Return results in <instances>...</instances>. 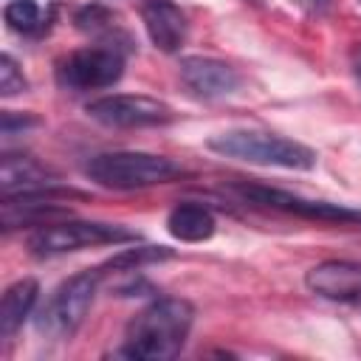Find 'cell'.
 Listing matches in <instances>:
<instances>
[{
    "mask_svg": "<svg viewBox=\"0 0 361 361\" xmlns=\"http://www.w3.org/2000/svg\"><path fill=\"white\" fill-rule=\"evenodd\" d=\"M206 147L223 158L259 164V166H282V169L316 166V152L310 147L282 138L276 133H262V130H226L212 135Z\"/></svg>",
    "mask_w": 361,
    "mask_h": 361,
    "instance_id": "cell-2",
    "label": "cell"
},
{
    "mask_svg": "<svg viewBox=\"0 0 361 361\" xmlns=\"http://www.w3.org/2000/svg\"><path fill=\"white\" fill-rule=\"evenodd\" d=\"M113 23V17H110V11L107 8H102V6H85L79 14H76V25L82 28V31H102V28H107Z\"/></svg>",
    "mask_w": 361,
    "mask_h": 361,
    "instance_id": "cell-19",
    "label": "cell"
},
{
    "mask_svg": "<svg viewBox=\"0 0 361 361\" xmlns=\"http://www.w3.org/2000/svg\"><path fill=\"white\" fill-rule=\"evenodd\" d=\"M39 296L37 279H17L14 285L6 288L3 302H0V336H11L23 327V322L31 316L34 305Z\"/></svg>",
    "mask_w": 361,
    "mask_h": 361,
    "instance_id": "cell-15",
    "label": "cell"
},
{
    "mask_svg": "<svg viewBox=\"0 0 361 361\" xmlns=\"http://www.w3.org/2000/svg\"><path fill=\"white\" fill-rule=\"evenodd\" d=\"M3 17H6L8 28L17 34H42L48 28V17L42 14V8L34 0H11L3 8Z\"/></svg>",
    "mask_w": 361,
    "mask_h": 361,
    "instance_id": "cell-16",
    "label": "cell"
},
{
    "mask_svg": "<svg viewBox=\"0 0 361 361\" xmlns=\"http://www.w3.org/2000/svg\"><path fill=\"white\" fill-rule=\"evenodd\" d=\"M0 186H3V197H14V195H34V192H54L56 186V175L42 166L37 158L31 155H3V166H0Z\"/></svg>",
    "mask_w": 361,
    "mask_h": 361,
    "instance_id": "cell-12",
    "label": "cell"
},
{
    "mask_svg": "<svg viewBox=\"0 0 361 361\" xmlns=\"http://www.w3.org/2000/svg\"><path fill=\"white\" fill-rule=\"evenodd\" d=\"M138 234L118 223H93V220H59L37 228L28 237V248L34 257H56L90 245H121L135 243Z\"/></svg>",
    "mask_w": 361,
    "mask_h": 361,
    "instance_id": "cell-5",
    "label": "cell"
},
{
    "mask_svg": "<svg viewBox=\"0 0 361 361\" xmlns=\"http://www.w3.org/2000/svg\"><path fill=\"white\" fill-rule=\"evenodd\" d=\"M195 307L186 299L164 296L149 302L141 313L127 324L124 347L116 355L138 358V361H166L175 358L192 330Z\"/></svg>",
    "mask_w": 361,
    "mask_h": 361,
    "instance_id": "cell-1",
    "label": "cell"
},
{
    "mask_svg": "<svg viewBox=\"0 0 361 361\" xmlns=\"http://www.w3.org/2000/svg\"><path fill=\"white\" fill-rule=\"evenodd\" d=\"M37 124V118L34 116H14L11 110H6L3 113V135H14V130L20 127V130H25V127H34Z\"/></svg>",
    "mask_w": 361,
    "mask_h": 361,
    "instance_id": "cell-20",
    "label": "cell"
},
{
    "mask_svg": "<svg viewBox=\"0 0 361 361\" xmlns=\"http://www.w3.org/2000/svg\"><path fill=\"white\" fill-rule=\"evenodd\" d=\"M234 192L262 209H276V212H288V214H299L307 220H319V223H341V226H355L361 223V209H350L341 203H330V200H310L285 189H271L262 183H237Z\"/></svg>",
    "mask_w": 361,
    "mask_h": 361,
    "instance_id": "cell-6",
    "label": "cell"
},
{
    "mask_svg": "<svg viewBox=\"0 0 361 361\" xmlns=\"http://www.w3.org/2000/svg\"><path fill=\"white\" fill-rule=\"evenodd\" d=\"M217 220L203 203H178L166 214V231L180 243H203L214 234Z\"/></svg>",
    "mask_w": 361,
    "mask_h": 361,
    "instance_id": "cell-14",
    "label": "cell"
},
{
    "mask_svg": "<svg viewBox=\"0 0 361 361\" xmlns=\"http://www.w3.org/2000/svg\"><path fill=\"white\" fill-rule=\"evenodd\" d=\"M25 76L20 71V65L14 62L11 54H3L0 56V96H17L25 90Z\"/></svg>",
    "mask_w": 361,
    "mask_h": 361,
    "instance_id": "cell-18",
    "label": "cell"
},
{
    "mask_svg": "<svg viewBox=\"0 0 361 361\" xmlns=\"http://www.w3.org/2000/svg\"><path fill=\"white\" fill-rule=\"evenodd\" d=\"M307 11H324L327 8V0H299Z\"/></svg>",
    "mask_w": 361,
    "mask_h": 361,
    "instance_id": "cell-21",
    "label": "cell"
},
{
    "mask_svg": "<svg viewBox=\"0 0 361 361\" xmlns=\"http://www.w3.org/2000/svg\"><path fill=\"white\" fill-rule=\"evenodd\" d=\"M305 285L322 299L361 305V262L324 259L305 274Z\"/></svg>",
    "mask_w": 361,
    "mask_h": 361,
    "instance_id": "cell-9",
    "label": "cell"
},
{
    "mask_svg": "<svg viewBox=\"0 0 361 361\" xmlns=\"http://www.w3.org/2000/svg\"><path fill=\"white\" fill-rule=\"evenodd\" d=\"M102 276H104V268L99 265V268H87L65 279L51 293V299L37 310V319H34L37 333L45 338H56V341L71 338L85 322Z\"/></svg>",
    "mask_w": 361,
    "mask_h": 361,
    "instance_id": "cell-4",
    "label": "cell"
},
{
    "mask_svg": "<svg viewBox=\"0 0 361 361\" xmlns=\"http://www.w3.org/2000/svg\"><path fill=\"white\" fill-rule=\"evenodd\" d=\"M141 17H144V28L158 51H164V54L180 51V45L186 42V34H189V23H186V14L172 0H149L144 6Z\"/></svg>",
    "mask_w": 361,
    "mask_h": 361,
    "instance_id": "cell-13",
    "label": "cell"
},
{
    "mask_svg": "<svg viewBox=\"0 0 361 361\" xmlns=\"http://www.w3.org/2000/svg\"><path fill=\"white\" fill-rule=\"evenodd\" d=\"M85 175L104 189H147V186L169 183L186 175V169L166 155L118 149V152H99L87 158Z\"/></svg>",
    "mask_w": 361,
    "mask_h": 361,
    "instance_id": "cell-3",
    "label": "cell"
},
{
    "mask_svg": "<svg viewBox=\"0 0 361 361\" xmlns=\"http://www.w3.org/2000/svg\"><path fill=\"white\" fill-rule=\"evenodd\" d=\"M353 71L361 79V45H355V51H353Z\"/></svg>",
    "mask_w": 361,
    "mask_h": 361,
    "instance_id": "cell-22",
    "label": "cell"
},
{
    "mask_svg": "<svg viewBox=\"0 0 361 361\" xmlns=\"http://www.w3.org/2000/svg\"><path fill=\"white\" fill-rule=\"evenodd\" d=\"M87 116L104 127H158L172 121V107L152 96L138 93H113L93 99L87 104Z\"/></svg>",
    "mask_w": 361,
    "mask_h": 361,
    "instance_id": "cell-8",
    "label": "cell"
},
{
    "mask_svg": "<svg viewBox=\"0 0 361 361\" xmlns=\"http://www.w3.org/2000/svg\"><path fill=\"white\" fill-rule=\"evenodd\" d=\"M124 73V56L118 48H82L68 54L56 68V82L68 90L110 87Z\"/></svg>",
    "mask_w": 361,
    "mask_h": 361,
    "instance_id": "cell-7",
    "label": "cell"
},
{
    "mask_svg": "<svg viewBox=\"0 0 361 361\" xmlns=\"http://www.w3.org/2000/svg\"><path fill=\"white\" fill-rule=\"evenodd\" d=\"M169 257H172V251L164 248V245H135V248L118 251V254L110 257L102 268H110V271H138L141 265L161 262V259H169Z\"/></svg>",
    "mask_w": 361,
    "mask_h": 361,
    "instance_id": "cell-17",
    "label": "cell"
},
{
    "mask_svg": "<svg viewBox=\"0 0 361 361\" xmlns=\"http://www.w3.org/2000/svg\"><path fill=\"white\" fill-rule=\"evenodd\" d=\"M180 82L200 99H220L240 87V73L214 56H183Z\"/></svg>",
    "mask_w": 361,
    "mask_h": 361,
    "instance_id": "cell-10",
    "label": "cell"
},
{
    "mask_svg": "<svg viewBox=\"0 0 361 361\" xmlns=\"http://www.w3.org/2000/svg\"><path fill=\"white\" fill-rule=\"evenodd\" d=\"M56 192V189H54ZM54 192H34V195H14L3 197V228H20V226H51L65 217H71V209L62 203H54Z\"/></svg>",
    "mask_w": 361,
    "mask_h": 361,
    "instance_id": "cell-11",
    "label": "cell"
}]
</instances>
